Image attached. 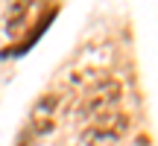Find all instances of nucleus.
Listing matches in <instances>:
<instances>
[{
  "mask_svg": "<svg viewBox=\"0 0 158 146\" xmlns=\"http://www.w3.org/2000/svg\"><path fill=\"white\" fill-rule=\"evenodd\" d=\"M123 96V88L114 76H100L82 91L79 96V105H76V114L82 120H100L106 114H114V105L120 102Z\"/></svg>",
  "mask_w": 158,
  "mask_h": 146,
  "instance_id": "1",
  "label": "nucleus"
},
{
  "mask_svg": "<svg viewBox=\"0 0 158 146\" xmlns=\"http://www.w3.org/2000/svg\"><path fill=\"white\" fill-rule=\"evenodd\" d=\"M129 132V117L126 114H106V117L94 120L88 126V132L82 135V146H100V143H111L117 137H123Z\"/></svg>",
  "mask_w": 158,
  "mask_h": 146,
  "instance_id": "2",
  "label": "nucleus"
},
{
  "mask_svg": "<svg viewBox=\"0 0 158 146\" xmlns=\"http://www.w3.org/2000/svg\"><path fill=\"white\" fill-rule=\"evenodd\" d=\"M62 105H64L62 94H47V96H41V99L35 102V108H32L29 129H32L35 135H47V132H53V129H56V123H59V114H62Z\"/></svg>",
  "mask_w": 158,
  "mask_h": 146,
  "instance_id": "3",
  "label": "nucleus"
}]
</instances>
